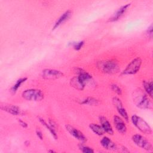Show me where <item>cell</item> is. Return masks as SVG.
Segmentation results:
<instances>
[{
	"mask_svg": "<svg viewBox=\"0 0 153 153\" xmlns=\"http://www.w3.org/2000/svg\"><path fill=\"white\" fill-rule=\"evenodd\" d=\"M99 121L105 132L109 135H113L114 130L108 120L105 117L101 115L99 117Z\"/></svg>",
	"mask_w": 153,
	"mask_h": 153,
	"instance_id": "4fadbf2b",
	"label": "cell"
},
{
	"mask_svg": "<svg viewBox=\"0 0 153 153\" xmlns=\"http://www.w3.org/2000/svg\"><path fill=\"white\" fill-rule=\"evenodd\" d=\"M36 134L38 136V137L40 139V140H42L43 139V134L42 133V132L39 130H36Z\"/></svg>",
	"mask_w": 153,
	"mask_h": 153,
	"instance_id": "4316f807",
	"label": "cell"
},
{
	"mask_svg": "<svg viewBox=\"0 0 153 153\" xmlns=\"http://www.w3.org/2000/svg\"><path fill=\"white\" fill-rule=\"evenodd\" d=\"M132 124L142 133L145 134H151L152 133V128L148 123L142 118L137 115H133L131 117Z\"/></svg>",
	"mask_w": 153,
	"mask_h": 153,
	"instance_id": "277c9868",
	"label": "cell"
},
{
	"mask_svg": "<svg viewBox=\"0 0 153 153\" xmlns=\"http://www.w3.org/2000/svg\"><path fill=\"white\" fill-rule=\"evenodd\" d=\"M75 72L77 75L71 79L70 84L78 90H83L87 83L91 79V75L81 68H76Z\"/></svg>",
	"mask_w": 153,
	"mask_h": 153,
	"instance_id": "6da1fadb",
	"label": "cell"
},
{
	"mask_svg": "<svg viewBox=\"0 0 153 153\" xmlns=\"http://www.w3.org/2000/svg\"><path fill=\"white\" fill-rule=\"evenodd\" d=\"M27 79V78H26V77L20 78V79H19L16 81V84L11 87V91H12L13 93H15L17 91V90L20 88V87L21 86V85H22L23 83H24Z\"/></svg>",
	"mask_w": 153,
	"mask_h": 153,
	"instance_id": "44dd1931",
	"label": "cell"
},
{
	"mask_svg": "<svg viewBox=\"0 0 153 153\" xmlns=\"http://www.w3.org/2000/svg\"><path fill=\"white\" fill-rule=\"evenodd\" d=\"M112 103L115 106L117 112L120 115V116L123 118V119L126 120V121H128V120H129L128 115L126 109L123 107V105L121 100L117 97H114L112 98Z\"/></svg>",
	"mask_w": 153,
	"mask_h": 153,
	"instance_id": "30bf717a",
	"label": "cell"
},
{
	"mask_svg": "<svg viewBox=\"0 0 153 153\" xmlns=\"http://www.w3.org/2000/svg\"><path fill=\"white\" fill-rule=\"evenodd\" d=\"M99 68L102 72L107 74H114L120 69L118 62L115 59H109L99 63Z\"/></svg>",
	"mask_w": 153,
	"mask_h": 153,
	"instance_id": "3957f363",
	"label": "cell"
},
{
	"mask_svg": "<svg viewBox=\"0 0 153 153\" xmlns=\"http://www.w3.org/2000/svg\"><path fill=\"white\" fill-rule=\"evenodd\" d=\"M131 140L136 145L143 149L147 151H152L153 150V146L151 142L141 134H136L133 135Z\"/></svg>",
	"mask_w": 153,
	"mask_h": 153,
	"instance_id": "8992f818",
	"label": "cell"
},
{
	"mask_svg": "<svg viewBox=\"0 0 153 153\" xmlns=\"http://www.w3.org/2000/svg\"><path fill=\"white\" fill-rule=\"evenodd\" d=\"M100 145L105 149L109 151H115L117 149V145L108 137L104 136L100 141Z\"/></svg>",
	"mask_w": 153,
	"mask_h": 153,
	"instance_id": "5bb4252c",
	"label": "cell"
},
{
	"mask_svg": "<svg viewBox=\"0 0 153 153\" xmlns=\"http://www.w3.org/2000/svg\"><path fill=\"white\" fill-rule=\"evenodd\" d=\"M111 88L113 91H114L115 93H117L118 95H121L122 94V89L117 84H112L111 85Z\"/></svg>",
	"mask_w": 153,
	"mask_h": 153,
	"instance_id": "603a6c76",
	"label": "cell"
},
{
	"mask_svg": "<svg viewBox=\"0 0 153 153\" xmlns=\"http://www.w3.org/2000/svg\"><path fill=\"white\" fill-rule=\"evenodd\" d=\"M78 148L79 150L84 153H93L94 152V150L88 146L84 145L83 143H81L79 145H78Z\"/></svg>",
	"mask_w": 153,
	"mask_h": 153,
	"instance_id": "7402d4cb",
	"label": "cell"
},
{
	"mask_svg": "<svg viewBox=\"0 0 153 153\" xmlns=\"http://www.w3.org/2000/svg\"><path fill=\"white\" fill-rule=\"evenodd\" d=\"M133 101L134 105L140 109H152V103L148 95L142 89L137 88L132 94Z\"/></svg>",
	"mask_w": 153,
	"mask_h": 153,
	"instance_id": "7a4b0ae2",
	"label": "cell"
},
{
	"mask_svg": "<svg viewBox=\"0 0 153 153\" xmlns=\"http://www.w3.org/2000/svg\"><path fill=\"white\" fill-rule=\"evenodd\" d=\"M130 3L125 4L123 6H121L116 12L109 19L110 22H116L119 20L125 14L126 11L127 10L128 8L130 6Z\"/></svg>",
	"mask_w": 153,
	"mask_h": 153,
	"instance_id": "9a60e30c",
	"label": "cell"
},
{
	"mask_svg": "<svg viewBox=\"0 0 153 153\" xmlns=\"http://www.w3.org/2000/svg\"><path fill=\"white\" fill-rule=\"evenodd\" d=\"M48 124H50V126L53 127L54 129L56 130V128H57V124L53 120H51V119H49L48 120Z\"/></svg>",
	"mask_w": 153,
	"mask_h": 153,
	"instance_id": "d4e9b609",
	"label": "cell"
},
{
	"mask_svg": "<svg viewBox=\"0 0 153 153\" xmlns=\"http://www.w3.org/2000/svg\"><path fill=\"white\" fill-rule=\"evenodd\" d=\"M142 60L140 57H137L133 59L126 67L122 72V74L124 75H130L136 74L140 69Z\"/></svg>",
	"mask_w": 153,
	"mask_h": 153,
	"instance_id": "52a82bcc",
	"label": "cell"
},
{
	"mask_svg": "<svg viewBox=\"0 0 153 153\" xmlns=\"http://www.w3.org/2000/svg\"><path fill=\"white\" fill-rule=\"evenodd\" d=\"M89 127L91 130L98 136H102L105 132L100 125L95 123H91L89 124Z\"/></svg>",
	"mask_w": 153,
	"mask_h": 153,
	"instance_id": "e0dca14e",
	"label": "cell"
},
{
	"mask_svg": "<svg viewBox=\"0 0 153 153\" xmlns=\"http://www.w3.org/2000/svg\"><path fill=\"white\" fill-rule=\"evenodd\" d=\"M38 120L42 124V126H44L47 130H49V131L50 132V133L51 134V135L53 136V137L55 139H57V134L56 131V130L54 129L53 127H51L49 124H48L43 118H40L39 117L38 118Z\"/></svg>",
	"mask_w": 153,
	"mask_h": 153,
	"instance_id": "d6986e66",
	"label": "cell"
},
{
	"mask_svg": "<svg viewBox=\"0 0 153 153\" xmlns=\"http://www.w3.org/2000/svg\"><path fill=\"white\" fill-rule=\"evenodd\" d=\"M29 141H28V140H26V141H25V145L26 146H28L29 145Z\"/></svg>",
	"mask_w": 153,
	"mask_h": 153,
	"instance_id": "f1b7e54d",
	"label": "cell"
},
{
	"mask_svg": "<svg viewBox=\"0 0 153 153\" xmlns=\"http://www.w3.org/2000/svg\"><path fill=\"white\" fill-rule=\"evenodd\" d=\"M1 108L2 111L7 112L13 115H22L23 114L22 110L17 106L14 105H2Z\"/></svg>",
	"mask_w": 153,
	"mask_h": 153,
	"instance_id": "7c38bea8",
	"label": "cell"
},
{
	"mask_svg": "<svg viewBox=\"0 0 153 153\" xmlns=\"http://www.w3.org/2000/svg\"><path fill=\"white\" fill-rule=\"evenodd\" d=\"M80 104L82 105H87L89 106H97L99 104V101L93 97H87L79 102Z\"/></svg>",
	"mask_w": 153,
	"mask_h": 153,
	"instance_id": "ac0fdd59",
	"label": "cell"
},
{
	"mask_svg": "<svg viewBox=\"0 0 153 153\" xmlns=\"http://www.w3.org/2000/svg\"><path fill=\"white\" fill-rule=\"evenodd\" d=\"M65 128L71 136L81 143H85L87 140V137L84 134V133L69 124H66L65 125Z\"/></svg>",
	"mask_w": 153,
	"mask_h": 153,
	"instance_id": "9c48e42d",
	"label": "cell"
},
{
	"mask_svg": "<svg viewBox=\"0 0 153 153\" xmlns=\"http://www.w3.org/2000/svg\"><path fill=\"white\" fill-rule=\"evenodd\" d=\"M113 122L116 130L121 133L124 134L127 131V126L123 119L118 115H115L113 118Z\"/></svg>",
	"mask_w": 153,
	"mask_h": 153,
	"instance_id": "8fae6325",
	"label": "cell"
},
{
	"mask_svg": "<svg viewBox=\"0 0 153 153\" xmlns=\"http://www.w3.org/2000/svg\"><path fill=\"white\" fill-rule=\"evenodd\" d=\"M63 73L59 70L52 69H44L42 71L41 76L45 79H56L62 77Z\"/></svg>",
	"mask_w": 153,
	"mask_h": 153,
	"instance_id": "ba28073f",
	"label": "cell"
},
{
	"mask_svg": "<svg viewBox=\"0 0 153 153\" xmlns=\"http://www.w3.org/2000/svg\"><path fill=\"white\" fill-rule=\"evenodd\" d=\"M22 97L27 100L39 102L44 99V94L40 89L29 88L23 91L22 93Z\"/></svg>",
	"mask_w": 153,
	"mask_h": 153,
	"instance_id": "5b68a950",
	"label": "cell"
},
{
	"mask_svg": "<svg viewBox=\"0 0 153 153\" xmlns=\"http://www.w3.org/2000/svg\"><path fill=\"white\" fill-rule=\"evenodd\" d=\"M18 122H19V124H20L22 127H23V128H27V126H28L27 124L25 121H24L23 120H21V119H18Z\"/></svg>",
	"mask_w": 153,
	"mask_h": 153,
	"instance_id": "484cf974",
	"label": "cell"
},
{
	"mask_svg": "<svg viewBox=\"0 0 153 153\" xmlns=\"http://www.w3.org/2000/svg\"><path fill=\"white\" fill-rule=\"evenodd\" d=\"M147 33L148 34V35L152 36V25L148 27L147 30Z\"/></svg>",
	"mask_w": 153,
	"mask_h": 153,
	"instance_id": "83f0119b",
	"label": "cell"
},
{
	"mask_svg": "<svg viewBox=\"0 0 153 153\" xmlns=\"http://www.w3.org/2000/svg\"><path fill=\"white\" fill-rule=\"evenodd\" d=\"M142 85L143 87V88L146 92V93L148 95L149 97H152L153 95V88H152V82L150 81L148 82L147 81H143L142 82Z\"/></svg>",
	"mask_w": 153,
	"mask_h": 153,
	"instance_id": "ffe728a7",
	"label": "cell"
},
{
	"mask_svg": "<svg viewBox=\"0 0 153 153\" xmlns=\"http://www.w3.org/2000/svg\"><path fill=\"white\" fill-rule=\"evenodd\" d=\"M48 152H55V151H53V150H48Z\"/></svg>",
	"mask_w": 153,
	"mask_h": 153,
	"instance_id": "f546056e",
	"label": "cell"
},
{
	"mask_svg": "<svg viewBox=\"0 0 153 153\" xmlns=\"http://www.w3.org/2000/svg\"><path fill=\"white\" fill-rule=\"evenodd\" d=\"M84 43H85L84 41H80L76 42H72V45L75 50L78 51L83 47V45H84Z\"/></svg>",
	"mask_w": 153,
	"mask_h": 153,
	"instance_id": "cb8c5ba5",
	"label": "cell"
},
{
	"mask_svg": "<svg viewBox=\"0 0 153 153\" xmlns=\"http://www.w3.org/2000/svg\"><path fill=\"white\" fill-rule=\"evenodd\" d=\"M72 15V11L71 10H67L65 13H63L60 17L57 20L56 23H54L53 27V30H54L59 27L61 25L64 23L65 22H66L71 16Z\"/></svg>",
	"mask_w": 153,
	"mask_h": 153,
	"instance_id": "2e32d148",
	"label": "cell"
}]
</instances>
